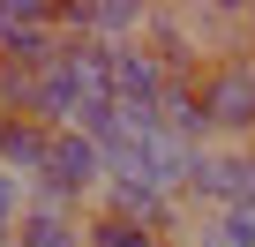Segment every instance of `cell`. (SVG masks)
Segmentation results:
<instances>
[{"mask_svg":"<svg viewBox=\"0 0 255 247\" xmlns=\"http://www.w3.org/2000/svg\"><path fill=\"white\" fill-rule=\"evenodd\" d=\"M105 90H113V105L158 120V105H165V90H173V68H165L143 38H135V45H105Z\"/></svg>","mask_w":255,"mask_h":247,"instance_id":"3957f363","label":"cell"},{"mask_svg":"<svg viewBox=\"0 0 255 247\" xmlns=\"http://www.w3.org/2000/svg\"><path fill=\"white\" fill-rule=\"evenodd\" d=\"M45 165H53V128L30 120V112H8V120H0V172L23 180V187H38Z\"/></svg>","mask_w":255,"mask_h":247,"instance_id":"5b68a950","label":"cell"},{"mask_svg":"<svg viewBox=\"0 0 255 247\" xmlns=\"http://www.w3.org/2000/svg\"><path fill=\"white\" fill-rule=\"evenodd\" d=\"M45 187H60L68 202H98V187H105V150L90 143V135H53V165H45Z\"/></svg>","mask_w":255,"mask_h":247,"instance_id":"277c9868","label":"cell"},{"mask_svg":"<svg viewBox=\"0 0 255 247\" xmlns=\"http://www.w3.org/2000/svg\"><path fill=\"white\" fill-rule=\"evenodd\" d=\"M195 97H203V120H210L218 150H255V60L248 53L210 60L195 75Z\"/></svg>","mask_w":255,"mask_h":247,"instance_id":"7a4b0ae2","label":"cell"},{"mask_svg":"<svg viewBox=\"0 0 255 247\" xmlns=\"http://www.w3.org/2000/svg\"><path fill=\"white\" fill-rule=\"evenodd\" d=\"M240 53L255 60V8H240Z\"/></svg>","mask_w":255,"mask_h":247,"instance_id":"4fadbf2b","label":"cell"},{"mask_svg":"<svg viewBox=\"0 0 255 247\" xmlns=\"http://www.w3.org/2000/svg\"><path fill=\"white\" fill-rule=\"evenodd\" d=\"M158 135L180 143V150H210V120H203L195 82H173V90H165V105H158Z\"/></svg>","mask_w":255,"mask_h":247,"instance_id":"8992f818","label":"cell"},{"mask_svg":"<svg viewBox=\"0 0 255 247\" xmlns=\"http://www.w3.org/2000/svg\"><path fill=\"white\" fill-rule=\"evenodd\" d=\"M15 247H83V217H38V210H23Z\"/></svg>","mask_w":255,"mask_h":247,"instance_id":"ba28073f","label":"cell"},{"mask_svg":"<svg viewBox=\"0 0 255 247\" xmlns=\"http://www.w3.org/2000/svg\"><path fill=\"white\" fill-rule=\"evenodd\" d=\"M233 210H255V150H240V202Z\"/></svg>","mask_w":255,"mask_h":247,"instance_id":"7c38bea8","label":"cell"},{"mask_svg":"<svg viewBox=\"0 0 255 247\" xmlns=\"http://www.w3.org/2000/svg\"><path fill=\"white\" fill-rule=\"evenodd\" d=\"M83 247H173V240L143 232L135 217H113V210H90V217H83Z\"/></svg>","mask_w":255,"mask_h":247,"instance_id":"52a82bcc","label":"cell"},{"mask_svg":"<svg viewBox=\"0 0 255 247\" xmlns=\"http://www.w3.org/2000/svg\"><path fill=\"white\" fill-rule=\"evenodd\" d=\"M23 195H30L23 180H8V172H0V232H15V225H23Z\"/></svg>","mask_w":255,"mask_h":247,"instance_id":"8fae6325","label":"cell"},{"mask_svg":"<svg viewBox=\"0 0 255 247\" xmlns=\"http://www.w3.org/2000/svg\"><path fill=\"white\" fill-rule=\"evenodd\" d=\"M218 232L225 247H255V210H218Z\"/></svg>","mask_w":255,"mask_h":247,"instance_id":"30bf717a","label":"cell"},{"mask_svg":"<svg viewBox=\"0 0 255 247\" xmlns=\"http://www.w3.org/2000/svg\"><path fill=\"white\" fill-rule=\"evenodd\" d=\"M8 112H30V75H15L8 60H0V120Z\"/></svg>","mask_w":255,"mask_h":247,"instance_id":"9c48e42d","label":"cell"},{"mask_svg":"<svg viewBox=\"0 0 255 247\" xmlns=\"http://www.w3.org/2000/svg\"><path fill=\"white\" fill-rule=\"evenodd\" d=\"M98 97H113V90H105V45L68 38L60 60L30 82V120H45L53 135H68L75 120H83V105H98Z\"/></svg>","mask_w":255,"mask_h":247,"instance_id":"6da1fadb","label":"cell"}]
</instances>
